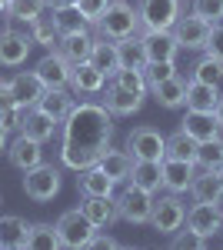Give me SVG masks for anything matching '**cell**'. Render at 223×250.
Returning a JSON list of instances; mask_svg holds the SVG:
<instances>
[{
  "instance_id": "obj_50",
  "label": "cell",
  "mask_w": 223,
  "mask_h": 250,
  "mask_svg": "<svg viewBox=\"0 0 223 250\" xmlns=\"http://www.w3.org/2000/svg\"><path fill=\"white\" fill-rule=\"evenodd\" d=\"M7 134H10V130H7V127H0V154H7V144H10Z\"/></svg>"
},
{
  "instance_id": "obj_15",
  "label": "cell",
  "mask_w": 223,
  "mask_h": 250,
  "mask_svg": "<svg viewBox=\"0 0 223 250\" xmlns=\"http://www.w3.org/2000/svg\"><path fill=\"white\" fill-rule=\"evenodd\" d=\"M147 94L163 107V110H180L186 104V80L180 77V74H173V77L160 80V83H150Z\"/></svg>"
},
{
  "instance_id": "obj_38",
  "label": "cell",
  "mask_w": 223,
  "mask_h": 250,
  "mask_svg": "<svg viewBox=\"0 0 223 250\" xmlns=\"http://www.w3.org/2000/svg\"><path fill=\"white\" fill-rule=\"evenodd\" d=\"M190 77H193V80H203V83H220V80H223V60L203 54V57L190 67Z\"/></svg>"
},
{
  "instance_id": "obj_2",
  "label": "cell",
  "mask_w": 223,
  "mask_h": 250,
  "mask_svg": "<svg viewBox=\"0 0 223 250\" xmlns=\"http://www.w3.org/2000/svg\"><path fill=\"white\" fill-rule=\"evenodd\" d=\"M93 27H97V34H103V37H110V40H123V37H133V34L143 30L137 7H130L127 0H110L107 10H103V17L97 20Z\"/></svg>"
},
{
  "instance_id": "obj_22",
  "label": "cell",
  "mask_w": 223,
  "mask_h": 250,
  "mask_svg": "<svg viewBox=\"0 0 223 250\" xmlns=\"http://www.w3.org/2000/svg\"><path fill=\"white\" fill-rule=\"evenodd\" d=\"M77 190L83 193V197H113L117 184H113L97 164H90V167L77 170Z\"/></svg>"
},
{
  "instance_id": "obj_7",
  "label": "cell",
  "mask_w": 223,
  "mask_h": 250,
  "mask_svg": "<svg viewBox=\"0 0 223 250\" xmlns=\"http://www.w3.org/2000/svg\"><path fill=\"white\" fill-rule=\"evenodd\" d=\"M137 14H140L143 30H170L177 17L183 14V3L180 0H140Z\"/></svg>"
},
{
  "instance_id": "obj_3",
  "label": "cell",
  "mask_w": 223,
  "mask_h": 250,
  "mask_svg": "<svg viewBox=\"0 0 223 250\" xmlns=\"http://www.w3.org/2000/svg\"><path fill=\"white\" fill-rule=\"evenodd\" d=\"M113 200H117V213H120V220H127V224H150V213H153V200H157V193L143 190V187H137V184H127L120 193H113Z\"/></svg>"
},
{
  "instance_id": "obj_21",
  "label": "cell",
  "mask_w": 223,
  "mask_h": 250,
  "mask_svg": "<svg viewBox=\"0 0 223 250\" xmlns=\"http://www.w3.org/2000/svg\"><path fill=\"white\" fill-rule=\"evenodd\" d=\"M220 83H203V80H186V110H203V114H213L217 100H220Z\"/></svg>"
},
{
  "instance_id": "obj_10",
  "label": "cell",
  "mask_w": 223,
  "mask_h": 250,
  "mask_svg": "<svg viewBox=\"0 0 223 250\" xmlns=\"http://www.w3.org/2000/svg\"><path fill=\"white\" fill-rule=\"evenodd\" d=\"M170 30H173V37L180 43V50H200V54H203L206 37H210V20L197 17V14L190 10V14H180Z\"/></svg>"
},
{
  "instance_id": "obj_40",
  "label": "cell",
  "mask_w": 223,
  "mask_h": 250,
  "mask_svg": "<svg viewBox=\"0 0 223 250\" xmlns=\"http://www.w3.org/2000/svg\"><path fill=\"white\" fill-rule=\"evenodd\" d=\"M170 247H177V250H203V247H210V240L200 237L197 230H190V227H180L177 233H170Z\"/></svg>"
},
{
  "instance_id": "obj_4",
  "label": "cell",
  "mask_w": 223,
  "mask_h": 250,
  "mask_svg": "<svg viewBox=\"0 0 223 250\" xmlns=\"http://www.w3.org/2000/svg\"><path fill=\"white\" fill-rule=\"evenodd\" d=\"M186 220V204L180 200V193H163L153 200V213H150V227L160 233V237H170L183 227Z\"/></svg>"
},
{
  "instance_id": "obj_44",
  "label": "cell",
  "mask_w": 223,
  "mask_h": 250,
  "mask_svg": "<svg viewBox=\"0 0 223 250\" xmlns=\"http://www.w3.org/2000/svg\"><path fill=\"white\" fill-rule=\"evenodd\" d=\"M203 54H210V57L223 60V20H217V23H210V37H206Z\"/></svg>"
},
{
  "instance_id": "obj_51",
  "label": "cell",
  "mask_w": 223,
  "mask_h": 250,
  "mask_svg": "<svg viewBox=\"0 0 223 250\" xmlns=\"http://www.w3.org/2000/svg\"><path fill=\"white\" fill-rule=\"evenodd\" d=\"M0 14H7V0H0Z\"/></svg>"
},
{
  "instance_id": "obj_31",
  "label": "cell",
  "mask_w": 223,
  "mask_h": 250,
  "mask_svg": "<svg viewBox=\"0 0 223 250\" xmlns=\"http://www.w3.org/2000/svg\"><path fill=\"white\" fill-rule=\"evenodd\" d=\"M70 87H74L77 97H83V94H100V90L107 87V77H103V74L93 67L90 60H87V63H77V67H74Z\"/></svg>"
},
{
  "instance_id": "obj_42",
  "label": "cell",
  "mask_w": 223,
  "mask_h": 250,
  "mask_svg": "<svg viewBox=\"0 0 223 250\" xmlns=\"http://www.w3.org/2000/svg\"><path fill=\"white\" fill-rule=\"evenodd\" d=\"M110 83L117 87H127V90H137V94H147V80H143V70H117L110 77Z\"/></svg>"
},
{
  "instance_id": "obj_9",
  "label": "cell",
  "mask_w": 223,
  "mask_h": 250,
  "mask_svg": "<svg viewBox=\"0 0 223 250\" xmlns=\"http://www.w3.org/2000/svg\"><path fill=\"white\" fill-rule=\"evenodd\" d=\"M54 227H57V233H60V244H63V247H87L90 237L97 233V227L80 213V207H77V210H63L57 217Z\"/></svg>"
},
{
  "instance_id": "obj_24",
  "label": "cell",
  "mask_w": 223,
  "mask_h": 250,
  "mask_svg": "<svg viewBox=\"0 0 223 250\" xmlns=\"http://www.w3.org/2000/svg\"><path fill=\"white\" fill-rule=\"evenodd\" d=\"M90 63L110 80L120 70V60H117V40L103 37V34H93V50H90Z\"/></svg>"
},
{
  "instance_id": "obj_18",
  "label": "cell",
  "mask_w": 223,
  "mask_h": 250,
  "mask_svg": "<svg viewBox=\"0 0 223 250\" xmlns=\"http://www.w3.org/2000/svg\"><path fill=\"white\" fill-rule=\"evenodd\" d=\"M147 94H137V90H127V87H117L107 80V97H103V107L110 110L113 117H130L143 107Z\"/></svg>"
},
{
  "instance_id": "obj_32",
  "label": "cell",
  "mask_w": 223,
  "mask_h": 250,
  "mask_svg": "<svg viewBox=\"0 0 223 250\" xmlns=\"http://www.w3.org/2000/svg\"><path fill=\"white\" fill-rule=\"evenodd\" d=\"M27 34H30V40H34L37 47L54 50L57 40H60V34H57V23H54V10H43L37 20H30V23H27Z\"/></svg>"
},
{
  "instance_id": "obj_16",
  "label": "cell",
  "mask_w": 223,
  "mask_h": 250,
  "mask_svg": "<svg viewBox=\"0 0 223 250\" xmlns=\"http://www.w3.org/2000/svg\"><path fill=\"white\" fill-rule=\"evenodd\" d=\"M197 177V164L193 160H177V157H163V190L170 193H186Z\"/></svg>"
},
{
  "instance_id": "obj_11",
  "label": "cell",
  "mask_w": 223,
  "mask_h": 250,
  "mask_svg": "<svg viewBox=\"0 0 223 250\" xmlns=\"http://www.w3.org/2000/svg\"><path fill=\"white\" fill-rule=\"evenodd\" d=\"M34 50L30 34H20L14 27L0 23V67H23Z\"/></svg>"
},
{
  "instance_id": "obj_8",
  "label": "cell",
  "mask_w": 223,
  "mask_h": 250,
  "mask_svg": "<svg viewBox=\"0 0 223 250\" xmlns=\"http://www.w3.org/2000/svg\"><path fill=\"white\" fill-rule=\"evenodd\" d=\"M183 227L197 230L206 240H213L217 233H223V204H200V200H193V207H186Z\"/></svg>"
},
{
  "instance_id": "obj_26",
  "label": "cell",
  "mask_w": 223,
  "mask_h": 250,
  "mask_svg": "<svg viewBox=\"0 0 223 250\" xmlns=\"http://www.w3.org/2000/svg\"><path fill=\"white\" fill-rule=\"evenodd\" d=\"M57 50L70 60L74 67H77V63H87V60H90V50H93V34H90V30H80V34H60Z\"/></svg>"
},
{
  "instance_id": "obj_36",
  "label": "cell",
  "mask_w": 223,
  "mask_h": 250,
  "mask_svg": "<svg viewBox=\"0 0 223 250\" xmlns=\"http://www.w3.org/2000/svg\"><path fill=\"white\" fill-rule=\"evenodd\" d=\"M27 247L30 250H57V247H63V244H60V233H57L54 224H30Z\"/></svg>"
},
{
  "instance_id": "obj_12",
  "label": "cell",
  "mask_w": 223,
  "mask_h": 250,
  "mask_svg": "<svg viewBox=\"0 0 223 250\" xmlns=\"http://www.w3.org/2000/svg\"><path fill=\"white\" fill-rule=\"evenodd\" d=\"M37 77L43 80V87H70V77H74V63L63 57L60 50H47L43 57L37 60Z\"/></svg>"
},
{
  "instance_id": "obj_34",
  "label": "cell",
  "mask_w": 223,
  "mask_h": 250,
  "mask_svg": "<svg viewBox=\"0 0 223 250\" xmlns=\"http://www.w3.org/2000/svg\"><path fill=\"white\" fill-rule=\"evenodd\" d=\"M193 164L200 170H220L223 167V137H213V140H203L197 144V157Z\"/></svg>"
},
{
  "instance_id": "obj_23",
  "label": "cell",
  "mask_w": 223,
  "mask_h": 250,
  "mask_svg": "<svg viewBox=\"0 0 223 250\" xmlns=\"http://www.w3.org/2000/svg\"><path fill=\"white\" fill-rule=\"evenodd\" d=\"M180 130L190 134L197 144H203V140L220 137V124H217V117H213V114H203V110H186L183 120H180Z\"/></svg>"
},
{
  "instance_id": "obj_52",
  "label": "cell",
  "mask_w": 223,
  "mask_h": 250,
  "mask_svg": "<svg viewBox=\"0 0 223 250\" xmlns=\"http://www.w3.org/2000/svg\"><path fill=\"white\" fill-rule=\"evenodd\" d=\"M0 207H3V193H0Z\"/></svg>"
},
{
  "instance_id": "obj_49",
  "label": "cell",
  "mask_w": 223,
  "mask_h": 250,
  "mask_svg": "<svg viewBox=\"0 0 223 250\" xmlns=\"http://www.w3.org/2000/svg\"><path fill=\"white\" fill-rule=\"evenodd\" d=\"M213 117H217V124H220V130H223V94L217 100V107H213Z\"/></svg>"
},
{
  "instance_id": "obj_48",
  "label": "cell",
  "mask_w": 223,
  "mask_h": 250,
  "mask_svg": "<svg viewBox=\"0 0 223 250\" xmlns=\"http://www.w3.org/2000/svg\"><path fill=\"white\" fill-rule=\"evenodd\" d=\"M70 3H77V0H43L47 10H60V7H70Z\"/></svg>"
},
{
  "instance_id": "obj_28",
  "label": "cell",
  "mask_w": 223,
  "mask_h": 250,
  "mask_svg": "<svg viewBox=\"0 0 223 250\" xmlns=\"http://www.w3.org/2000/svg\"><path fill=\"white\" fill-rule=\"evenodd\" d=\"M27 233L30 224L17 213H3L0 217V247L3 250H27Z\"/></svg>"
},
{
  "instance_id": "obj_37",
  "label": "cell",
  "mask_w": 223,
  "mask_h": 250,
  "mask_svg": "<svg viewBox=\"0 0 223 250\" xmlns=\"http://www.w3.org/2000/svg\"><path fill=\"white\" fill-rule=\"evenodd\" d=\"M43 10H47L43 0H7V20H17V23L37 20Z\"/></svg>"
},
{
  "instance_id": "obj_35",
  "label": "cell",
  "mask_w": 223,
  "mask_h": 250,
  "mask_svg": "<svg viewBox=\"0 0 223 250\" xmlns=\"http://www.w3.org/2000/svg\"><path fill=\"white\" fill-rule=\"evenodd\" d=\"M54 23H57V34H80V30H90V23H87V17L80 14L77 3L54 10Z\"/></svg>"
},
{
  "instance_id": "obj_27",
  "label": "cell",
  "mask_w": 223,
  "mask_h": 250,
  "mask_svg": "<svg viewBox=\"0 0 223 250\" xmlns=\"http://www.w3.org/2000/svg\"><path fill=\"white\" fill-rule=\"evenodd\" d=\"M127 184H137V187H143V190L157 193L163 187V160H133Z\"/></svg>"
},
{
  "instance_id": "obj_46",
  "label": "cell",
  "mask_w": 223,
  "mask_h": 250,
  "mask_svg": "<svg viewBox=\"0 0 223 250\" xmlns=\"http://www.w3.org/2000/svg\"><path fill=\"white\" fill-rule=\"evenodd\" d=\"M23 114H27V107H20V104H14V107H3V110H0V127H7V130H20Z\"/></svg>"
},
{
  "instance_id": "obj_41",
  "label": "cell",
  "mask_w": 223,
  "mask_h": 250,
  "mask_svg": "<svg viewBox=\"0 0 223 250\" xmlns=\"http://www.w3.org/2000/svg\"><path fill=\"white\" fill-rule=\"evenodd\" d=\"M173 74H180V70H177V60H150L147 67H143V80H147V87H150V83H160V80H167V77H173Z\"/></svg>"
},
{
  "instance_id": "obj_19",
  "label": "cell",
  "mask_w": 223,
  "mask_h": 250,
  "mask_svg": "<svg viewBox=\"0 0 223 250\" xmlns=\"http://www.w3.org/2000/svg\"><path fill=\"white\" fill-rule=\"evenodd\" d=\"M186 193L193 200H200V204H223V173L197 167V177H193V184H190Z\"/></svg>"
},
{
  "instance_id": "obj_5",
  "label": "cell",
  "mask_w": 223,
  "mask_h": 250,
  "mask_svg": "<svg viewBox=\"0 0 223 250\" xmlns=\"http://www.w3.org/2000/svg\"><path fill=\"white\" fill-rule=\"evenodd\" d=\"M23 193L34 200V204H47L60 193V170L54 164H43L40 160L37 167L23 170Z\"/></svg>"
},
{
  "instance_id": "obj_43",
  "label": "cell",
  "mask_w": 223,
  "mask_h": 250,
  "mask_svg": "<svg viewBox=\"0 0 223 250\" xmlns=\"http://www.w3.org/2000/svg\"><path fill=\"white\" fill-rule=\"evenodd\" d=\"M197 17L210 20V23H217L223 20V0H193V7H190Z\"/></svg>"
},
{
  "instance_id": "obj_53",
  "label": "cell",
  "mask_w": 223,
  "mask_h": 250,
  "mask_svg": "<svg viewBox=\"0 0 223 250\" xmlns=\"http://www.w3.org/2000/svg\"><path fill=\"white\" fill-rule=\"evenodd\" d=\"M220 173H223V167H220Z\"/></svg>"
},
{
  "instance_id": "obj_39",
  "label": "cell",
  "mask_w": 223,
  "mask_h": 250,
  "mask_svg": "<svg viewBox=\"0 0 223 250\" xmlns=\"http://www.w3.org/2000/svg\"><path fill=\"white\" fill-rule=\"evenodd\" d=\"M167 157H177V160H193L197 157V140L183 130L167 137Z\"/></svg>"
},
{
  "instance_id": "obj_30",
  "label": "cell",
  "mask_w": 223,
  "mask_h": 250,
  "mask_svg": "<svg viewBox=\"0 0 223 250\" xmlns=\"http://www.w3.org/2000/svg\"><path fill=\"white\" fill-rule=\"evenodd\" d=\"M57 124L50 114H43L40 107H27V114H23V124H20V134L34 137V140H40V144H47L50 137L57 134Z\"/></svg>"
},
{
  "instance_id": "obj_17",
  "label": "cell",
  "mask_w": 223,
  "mask_h": 250,
  "mask_svg": "<svg viewBox=\"0 0 223 250\" xmlns=\"http://www.w3.org/2000/svg\"><path fill=\"white\" fill-rule=\"evenodd\" d=\"M7 157H10V164L17 170H30V167H37L40 160H43V144L34 140V137H27V134H20L7 144Z\"/></svg>"
},
{
  "instance_id": "obj_13",
  "label": "cell",
  "mask_w": 223,
  "mask_h": 250,
  "mask_svg": "<svg viewBox=\"0 0 223 250\" xmlns=\"http://www.w3.org/2000/svg\"><path fill=\"white\" fill-rule=\"evenodd\" d=\"M137 37L143 40V54L150 60H177L180 57V43L173 37V30H140Z\"/></svg>"
},
{
  "instance_id": "obj_1",
  "label": "cell",
  "mask_w": 223,
  "mask_h": 250,
  "mask_svg": "<svg viewBox=\"0 0 223 250\" xmlns=\"http://www.w3.org/2000/svg\"><path fill=\"white\" fill-rule=\"evenodd\" d=\"M113 140V114L103 104H74V110L63 120V137H60V164L70 170H83L100 160V154Z\"/></svg>"
},
{
  "instance_id": "obj_45",
  "label": "cell",
  "mask_w": 223,
  "mask_h": 250,
  "mask_svg": "<svg viewBox=\"0 0 223 250\" xmlns=\"http://www.w3.org/2000/svg\"><path fill=\"white\" fill-rule=\"evenodd\" d=\"M107 3H110V0H77V7H80V14H83V17H87V23H97V20L103 17V10H107Z\"/></svg>"
},
{
  "instance_id": "obj_47",
  "label": "cell",
  "mask_w": 223,
  "mask_h": 250,
  "mask_svg": "<svg viewBox=\"0 0 223 250\" xmlns=\"http://www.w3.org/2000/svg\"><path fill=\"white\" fill-rule=\"evenodd\" d=\"M87 247H100V250H113V247H120V240H117V237H110V233H93L90 237V244H87Z\"/></svg>"
},
{
  "instance_id": "obj_25",
  "label": "cell",
  "mask_w": 223,
  "mask_h": 250,
  "mask_svg": "<svg viewBox=\"0 0 223 250\" xmlns=\"http://www.w3.org/2000/svg\"><path fill=\"white\" fill-rule=\"evenodd\" d=\"M97 167L110 177L113 184H127V177H130V167H133V157L130 150L123 147V150H117V147H107L100 160H97Z\"/></svg>"
},
{
  "instance_id": "obj_33",
  "label": "cell",
  "mask_w": 223,
  "mask_h": 250,
  "mask_svg": "<svg viewBox=\"0 0 223 250\" xmlns=\"http://www.w3.org/2000/svg\"><path fill=\"white\" fill-rule=\"evenodd\" d=\"M117 60H120V67L123 70H143L147 67V54H143V40L137 37H123L117 40Z\"/></svg>"
},
{
  "instance_id": "obj_6",
  "label": "cell",
  "mask_w": 223,
  "mask_h": 250,
  "mask_svg": "<svg viewBox=\"0 0 223 250\" xmlns=\"http://www.w3.org/2000/svg\"><path fill=\"white\" fill-rule=\"evenodd\" d=\"M127 150L133 160H163L167 157V137L150 124H140L127 134Z\"/></svg>"
},
{
  "instance_id": "obj_29",
  "label": "cell",
  "mask_w": 223,
  "mask_h": 250,
  "mask_svg": "<svg viewBox=\"0 0 223 250\" xmlns=\"http://www.w3.org/2000/svg\"><path fill=\"white\" fill-rule=\"evenodd\" d=\"M74 104H77V100H74V94H70L67 87H47L43 97L37 100V107L43 110V114H50L57 124H63V120H67V114L74 110Z\"/></svg>"
},
{
  "instance_id": "obj_20",
  "label": "cell",
  "mask_w": 223,
  "mask_h": 250,
  "mask_svg": "<svg viewBox=\"0 0 223 250\" xmlns=\"http://www.w3.org/2000/svg\"><path fill=\"white\" fill-rule=\"evenodd\" d=\"M10 83V90H14V100H17L20 107H37V100L43 97V80L37 77V70H20L14 77L7 80Z\"/></svg>"
},
{
  "instance_id": "obj_14",
  "label": "cell",
  "mask_w": 223,
  "mask_h": 250,
  "mask_svg": "<svg viewBox=\"0 0 223 250\" xmlns=\"http://www.w3.org/2000/svg\"><path fill=\"white\" fill-rule=\"evenodd\" d=\"M80 213L90 220L97 230H110L113 224L120 220L113 197H83V200H80Z\"/></svg>"
}]
</instances>
